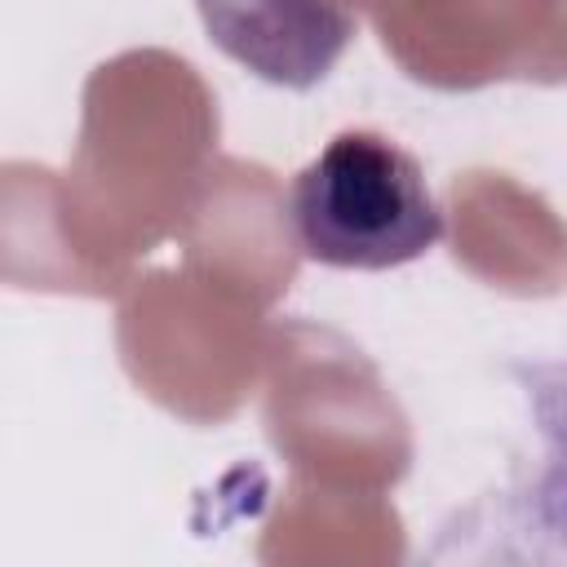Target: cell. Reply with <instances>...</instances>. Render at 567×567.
<instances>
[{"label": "cell", "mask_w": 567, "mask_h": 567, "mask_svg": "<svg viewBox=\"0 0 567 567\" xmlns=\"http://www.w3.org/2000/svg\"><path fill=\"white\" fill-rule=\"evenodd\" d=\"M292 230L310 261L390 270L443 239L421 164L372 128L337 133L292 182Z\"/></svg>", "instance_id": "obj_1"}, {"label": "cell", "mask_w": 567, "mask_h": 567, "mask_svg": "<svg viewBox=\"0 0 567 567\" xmlns=\"http://www.w3.org/2000/svg\"><path fill=\"white\" fill-rule=\"evenodd\" d=\"M208 40L244 71L284 84H319L354 35V13L337 0H195Z\"/></svg>", "instance_id": "obj_2"}]
</instances>
